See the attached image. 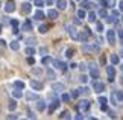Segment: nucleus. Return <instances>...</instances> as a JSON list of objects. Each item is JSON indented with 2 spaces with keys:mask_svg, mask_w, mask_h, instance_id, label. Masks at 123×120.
<instances>
[{
  "mask_svg": "<svg viewBox=\"0 0 123 120\" xmlns=\"http://www.w3.org/2000/svg\"><path fill=\"white\" fill-rule=\"evenodd\" d=\"M56 6H58V9L62 11V9L67 8V2H65V0H56Z\"/></svg>",
  "mask_w": 123,
  "mask_h": 120,
  "instance_id": "11",
  "label": "nucleus"
},
{
  "mask_svg": "<svg viewBox=\"0 0 123 120\" xmlns=\"http://www.w3.org/2000/svg\"><path fill=\"white\" fill-rule=\"evenodd\" d=\"M35 43H37V41H35V38H34V37H29V38H26V44H29V46H34Z\"/></svg>",
  "mask_w": 123,
  "mask_h": 120,
  "instance_id": "26",
  "label": "nucleus"
},
{
  "mask_svg": "<svg viewBox=\"0 0 123 120\" xmlns=\"http://www.w3.org/2000/svg\"><path fill=\"white\" fill-rule=\"evenodd\" d=\"M14 87L23 90V88H25V82H21V81H15V82H14Z\"/></svg>",
  "mask_w": 123,
  "mask_h": 120,
  "instance_id": "22",
  "label": "nucleus"
},
{
  "mask_svg": "<svg viewBox=\"0 0 123 120\" xmlns=\"http://www.w3.org/2000/svg\"><path fill=\"white\" fill-rule=\"evenodd\" d=\"M78 2H82V0H78Z\"/></svg>",
  "mask_w": 123,
  "mask_h": 120,
  "instance_id": "58",
  "label": "nucleus"
},
{
  "mask_svg": "<svg viewBox=\"0 0 123 120\" xmlns=\"http://www.w3.org/2000/svg\"><path fill=\"white\" fill-rule=\"evenodd\" d=\"M106 73H108V81L110 82H114V75H116V69L112 65L106 67Z\"/></svg>",
  "mask_w": 123,
  "mask_h": 120,
  "instance_id": "2",
  "label": "nucleus"
},
{
  "mask_svg": "<svg viewBox=\"0 0 123 120\" xmlns=\"http://www.w3.org/2000/svg\"><path fill=\"white\" fill-rule=\"evenodd\" d=\"M79 93H84V94H87V93H88V88H87V87H84V88H81V90H79Z\"/></svg>",
  "mask_w": 123,
  "mask_h": 120,
  "instance_id": "46",
  "label": "nucleus"
},
{
  "mask_svg": "<svg viewBox=\"0 0 123 120\" xmlns=\"http://www.w3.org/2000/svg\"><path fill=\"white\" fill-rule=\"evenodd\" d=\"M50 61H52V58H50V56H44V58H43V64H44V65H47Z\"/></svg>",
  "mask_w": 123,
  "mask_h": 120,
  "instance_id": "33",
  "label": "nucleus"
},
{
  "mask_svg": "<svg viewBox=\"0 0 123 120\" xmlns=\"http://www.w3.org/2000/svg\"><path fill=\"white\" fill-rule=\"evenodd\" d=\"M40 53L41 55H46L47 53V49H46V47H40Z\"/></svg>",
  "mask_w": 123,
  "mask_h": 120,
  "instance_id": "42",
  "label": "nucleus"
},
{
  "mask_svg": "<svg viewBox=\"0 0 123 120\" xmlns=\"http://www.w3.org/2000/svg\"><path fill=\"white\" fill-rule=\"evenodd\" d=\"M26 99L27 100H37V99H38V96H37L35 93H27L26 94Z\"/></svg>",
  "mask_w": 123,
  "mask_h": 120,
  "instance_id": "21",
  "label": "nucleus"
},
{
  "mask_svg": "<svg viewBox=\"0 0 123 120\" xmlns=\"http://www.w3.org/2000/svg\"><path fill=\"white\" fill-rule=\"evenodd\" d=\"M99 103H100V105L106 103V97H99Z\"/></svg>",
  "mask_w": 123,
  "mask_h": 120,
  "instance_id": "44",
  "label": "nucleus"
},
{
  "mask_svg": "<svg viewBox=\"0 0 123 120\" xmlns=\"http://www.w3.org/2000/svg\"><path fill=\"white\" fill-rule=\"evenodd\" d=\"M17 108V100H9V102H8V109H9V111H14V109H15Z\"/></svg>",
  "mask_w": 123,
  "mask_h": 120,
  "instance_id": "15",
  "label": "nucleus"
},
{
  "mask_svg": "<svg viewBox=\"0 0 123 120\" xmlns=\"http://www.w3.org/2000/svg\"><path fill=\"white\" fill-rule=\"evenodd\" d=\"M12 96H14V99H20L21 96H23V93H21V90H20V88H17V90H14V91H12Z\"/></svg>",
  "mask_w": 123,
  "mask_h": 120,
  "instance_id": "17",
  "label": "nucleus"
},
{
  "mask_svg": "<svg viewBox=\"0 0 123 120\" xmlns=\"http://www.w3.org/2000/svg\"><path fill=\"white\" fill-rule=\"evenodd\" d=\"M90 75H91V78H94V79L99 78V70H97V67H96L94 62H90Z\"/></svg>",
  "mask_w": 123,
  "mask_h": 120,
  "instance_id": "1",
  "label": "nucleus"
},
{
  "mask_svg": "<svg viewBox=\"0 0 123 120\" xmlns=\"http://www.w3.org/2000/svg\"><path fill=\"white\" fill-rule=\"evenodd\" d=\"M61 99H62V102H68V100H70V94H65V93H64Z\"/></svg>",
  "mask_w": 123,
  "mask_h": 120,
  "instance_id": "35",
  "label": "nucleus"
},
{
  "mask_svg": "<svg viewBox=\"0 0 123 120\" xmlns=\"http://www.w3.org/2000/svg\"><path fill=\"white\" fill-rule=\"evenodd\" d=\"M27 62H29L31 65H34V64H35V59L32 58V56H29V58H27Z\"/></svg>",
  "mask_w": 123,
  "mask_h": 120,
  "instance_id": "43",
  "label": "nucleus"
},
{
  "mask_svg": "<svg viewBox=\"0 0 123 120\" xmlns=\"http://www.w3.org/2000/svg\"><path fill=\"white\" fill-rule=\"evenodd\" d=\"M73 53H74V50H73V49H67V52H65V56H67V58H72Z\"/></svg>",
  "mask_w": 123,
  "mask_h": 120,
  "instance_id": "31",
  "label": "nucleus"
},
{
  "mask_svg": "<svg viewBox=\"0 0 123 120\" xmlns=\"http://www.w3.org/2000/svg\"><path fill=\"white\" fill-rule=\"evenodd\" d=\"M88 37H90V33L85 31V32H82V33H81V35H78V40H81L82 43H85V41L88 40Z\"/></svg>",
  "mask_w": 123,
  "mask_h": 120,
  "instance_id": "14",
  "label": "nucleus"
},
{
  "mask_svg": "<svg viewBox=\"0 0 123 120\" xmlns=\"http://www.w3.org/2000/svg\"><path fill=\"white\" fill-rule=\"evenodd\" d=\"M52 90L53 91H64L65 87H64V84H61V82H55L53 85H52Z\"/></svg>",
  "mask_w": 123,
  "mask_h": 120,
  "instance_id": "8",
  "label": "nucleus"
},
{
  "mask_svg": "<svg viewBox=\"0 0 123 120\" xmlns=\"http://www.w3.org/2000/svg\"><path fill=\"white\" fill-rule=\"evenodd\" d=\"M122 21H123V17H122Z\"/></svg>",
  "mask_w": 123,
  "mask_h": 120,
  "instance_id": "59",
  "label": "nucleus"
},
{
  "mask_svg": "<svg viewBox=\"0 0 123 120\" xmlns=\"http://www.w3.org/2000/svg\"><path fill=\"white\" fill-rule=\"evenodd\" d=\"M106 40H108L110 44H114L116 43V32L114 31H108L106 32Z\"/></svg>",
  "mask_w": 123,
  "mask_h": 120,
  "instance_id": "3",
  "label": "nucleus"
},
{
  "mask_svg": "<svg viewBox=\"0 0 123 120\" xmlns=\"http://www.w3.org/2000/svg\"><path fill=\"white\" fill-rule=\"evenodd\" d=\"M96 27H97V31H99V32H102V31H103V25H102V23H97Z\"/></svg>",
  "mask_w": 123,
  "mask_h": 120,
  "instance_id": "40",
  "label": "nucleus"
},
{
  "mask_svg": "<svg viewBox=\"0 0 123 120\" xmlns=\"http://www.w3.org/2000/svg\"><path fill=\"white\" fill-rule=\"evenodd\" d=\"M88 21L90 23H94V21H96V14H94V12H90L88 14Z\"/></svg>",
  "mask_w": 123,
  "mask_h": 120,
  "instance_id": "25",
  "label": "nucleus"
},
{
  "mask_svg": "<svg viewBox=\"0 0 123 120\" xmlns=\"http://www.w3.org/2000/svg\"><path fill=\"white\" fill-rule=\"evenodd\" d=\"M11 25H12L14 27H17V26H18V21H17V20H12V21H11Z\"/></svg>",
  "mask_w": 123,
  "mask_h": 120,
  "instance_id": "49",
  "label": "nucleus"
},
{
  "mask_svg": "<svg viewBox=\"0 0 123 120\" xmlns=\"http://www.w3.org/2000/svg\"><path fill=\"white\" fill-rule=\"evenodd\" d=\"M38 31H40V33H46L47 31H49V26L43 25V26H40V27H38Z\"/></svg>",
  "mask_w": 123,
  "mask_h": 120,
  "instance_id": "29",
  "label": "nucleus"
},
{
  "mask_svg": "<svg viewBox=\"0 0 123 120\" xmlns=\"http://www.w3.org/2000/svg\"><path fill=\"white\" fill-rule=\"evenodd\" d=\"M35 117H37V116H35L32 111H27V119H35Z\"/></svg>",
  "mask_w": 123,
  "mask_h": 120,
  "instance_id": "39",
  "label": "nucleus"
},
{
  "mask_svg": "<svg viewBox=\"0 0 123 120\" xmlns=\"http://www.w3.org/2000/svg\"><path fill=\"white\" fill-rule=\"evenodd\" d=\"M32 29V23L31 21H26L25 25H23V31H31Z\"/></svg>",
  "mask_w": 123,
  "mask_h": 120,
  "instance_id": "27",
  "label": "nucleus"
},
{
  "mask_svg": "<svg viewBox=\"0 0 123 120\" xmlns=\"http://www.w3.org/2000/svg\"><path fill=\"white\" fill-rule=\"evenodd\" d=\"M46 73H47V76H49V78H50V79H55V78H56V75H55V71H53V70H52V69H49V70H47V71H46Z\"/></svg>",
  "mask_w": 123,
  "mask_h": 120,
  "instance_id": "28",
  "label": "nucleus"
},
{
  "mask_svg": "<svg viewBox=\"0 0 123 120\" xmlns=\"http://www.w3.org/2000/svg\"><path fill=\"white\" fill-rule=\"evenodd\" d=\"M85 17H87L85 11H84V9H79V11H78V18H85Z\"/></svg>",
  "mask_w": 123,
  "mask_h": 120,
  "instance_id": "30",
  "label": "nucleus"
},
{
  "mask_svg": "<svg viewBox=\"0 0 123 120\" xmlns=\"http://www.w3.org/2000/svg\"><path fill=\"white\" fill-rule=\"evenodd\" d=\"M68 33H70V37H72L73 40H78V32H76V29H74L73 26L68 27Z\"/></svg>",
  "mask_w": 123,
  "mask_h": 120,
  "instance_id": "13",
  "label": "nucleus"
},
{
  "mask_svg": "<svg viewBox=\"0 0 123 120\" xmlns=\"http://www.w3.org/2000/svg\"><path fill=\"white\" fill-rule=\"evenodd\" d=\"M78 108L82 109V111H88V109H90V102H88V100H81L79 105H78Z\"/></svg>",
  "mask_w": 123,
  "mask_h": 120,
  "instance_id": "4",
  "label": "nucleus"
},
{
  "mask_svg": "<svg viewBox=\"0 0 123 120\" xmlns=\"http://www.w3.org/2000/svg\"><path fill=\"white\" fill-rule=\"evenodd\" d=\"M32 73H34V75H41L43 70L41 69H32Z\"/></svg>",
  "mask_w": 123,
  "mask_h": 120,
  "instance_id": "37",
  "label": "nucleus"
},
{
  "mask_svg": "<svg viewBox=\"0 0 123 120\" xmlns=\"http://www.w3.org/2000/svg\"><path fill=\"white\" fill-rule=\"evenodd\" d=\"M58 107H59V100H56V99H55L53 102H52V103L49 105V113L52 114V113H53V111H55V109L58 108Z\"/></svg>",
  "mask_w": 123,
  "mask_h": 120,
  "instance_id": "9",
  "label": "nucleus"
},
{
  "mask_svg": "<svg viewBox=\"0 0 123 120\" xmlns=\"http://www.w3.org/2000/svg\"><path fill=\"white\" fill-rule=\"evenodd\" d=\"M99 15H100V17H106V11H105V9H100V11H99Z\"/></svg>",
  "mask_w": 123,
  "mask_h": 120,
  "instance_id": "41",
  "label": "nucleus"
},
{
  "mask_svg": "<svg viewBox=\"0 0 123 120\" xmlns=\"http://www.w3.org/2000/svg\"><path fill=\"white\" fill-rule=\"evenodd\" d=\"M122 53H123V44H122Z\"/></svg>",
  "mask_w": 123,
  "mask_h": 120,
  "instance_id": "56",
  "label": "nucleus"
},
{
  "mask_svg": "<svg viewBox=\"0 0 123 120\" xmlns=\"http://www.w3.org/2000/svg\"><path fill=\"white\" fill-rule=\"evenodd\" d=\"M8 119L14 120V119H18V116H17V114H9V116H8Z\"/></svg>",
  "mask_w": 123,
  "mask_h": 120,
  "instance_id": "48",
  "label": "nucleus"
},
{
  "mask_svg": "<svg viewBox=\"0 0 123 120\" xmlns=\"http://www.w3.org/2000/svg\"><path fill=\"white\" fill-rule=\"evenodd\" d=\"M35 5L38 8H41V6H44V2H43V0H35Z\"/></svg>",
  "mask_w": 123,
  "mask_h": 120,
  "instance_id": "38",
  "label": "nucleus"
},
{
  "mask_svg": "<svg viewBox=\"0 0 123 120\" xmlns=\"http://www.w3.org/2000/svg\"><path fill=\"white\" fill-rule=\"evenodd\" d=\"M35 18H37V20H43V18H44V12L38 9V11L35 12Z\"/></svg>",
  "mask_w": 123,
  "mask_h": 120,
  "instance_id": "23",
  "label": "nucleus"
},
{
  "mask_svg": "<svg viewBox=\"0 0 123 120\" xmlns=\"http://www.w3.org/2000/svg\"><path fill=\"white\" fill-rule=\"evenodd\" d=\"M0 33H2V25H0Z\"/></svg>",
  "mask_w": 123,
  "mask_h": 120,
  "instance_id": "55",
  "label": "nucleus"
},
{
  "mask_svg": "<svg viewBox=\"0 0 123 120\" xmlns=\"http://www.w3.org/2000/svg\"><path fill=\"white\" fill-rule=\"evenodd\" d=\"M47 17H49V18H52V20L58 18V11H56V9H50V11L47 12Z\"/></svg>",
  "mask_w": 123,
  "mask_h": 120,
  "instance_id": "12",
  "label": "nucleus"
},
{
  "mask_svg": "<svg viewBox=\"0 0 123 120\" xmlns=\"http://www.w3.org/2000/svg\"><path fill=\"white\" fill-rule=\"evenodd\" d=\"M87 81H88V78H87V76H85V75H82V76H81V82H84V84H85V82H87Z\"/></svg>",
  "mask_w": 123,
  "mask_h": 120,
  "instance_id": "47",
  "label": "nucleus"
},
{
  "mask_svg": "<svg viewBox=\"0 0 123 120\" xmlns=\"http://www.w3.org/2000/svg\"><path fill=\"white\" fill-rule=\"evenodd\" d=\"M114 97L122 102V100H123V91H116V93H114Z\"/></svg>",
  "mask_w": 123,
  "mask_h": 120,
  "instance_id": "24",
  "label": "nucleus"
},
{
  "mask_svg": "<svg viewBox=\"0 0 123 120\" xmlns=\"http://www.w3.org/2000/svg\"><path fill=\"white\" fill-rule=\"evenodd\" d=\"M93 90L96 91V93H102V91L105 90V85H103L102 82H94L93 84Z\"/></svg>",
  "mask_w": 123,
  "mask_h": 120,
  "instance_id": "5",
  "label": "nucleus"
},
{
  "mask_svg": "<svg viewBox=\"0 0 123 120\" xmlns=\"http://www.w3.org/2000/svg\"><path fill=\"white\" fill-rule=\"evenodd\" d=\"M59 117L61 119H70V114H68V111H64V113H61Z\"/></svg>",
  "mask_w": 123,
  "mask_h": 120,
  "instance_id": "34",
  "label": "nucleus"
},
{
  "mask_svg": "<svg viewBox=\"0 0 123 120\" xmlns=\"http://www.w3.org/2000/svg\"><path fill=\"white\" fill-rule=\"evenodd\" d=\"M79 69H81V71H85V70H87V64H84V62H82V64L79 65Z\"/></svg>",
  "mask_w": 123,
  "mask_h": 120,
  "instance_id": "45",
  "label": "nucleus"
},
{
  "mask_svg": "<svg viewBox=\"0 0 123 120\" xmlns=\"http://www.w3.org/2000/svg\"><path fill=\"white\" fill-rule=\"evenodd\" d=\"M100 108H102V111H106V109H108V107H106V103H103V105H100Z\"/></svg>",
  "mask_w": 123,
  "mask_h": 120,
  "instance_id": "50",
  "label": "nucleus"
},
{
  "mask_svg": "<svg viewBox=\"0 0 123 120\" xmlns=\"http://www.w3.org/2000/svg\"><path fill=\"white\" fill-rule=\"evenodd\" d=\"M79 94H81V93H79V90H73V91H72V96H70V97H78Z\"/></svg>",
  "mask_w": 123,
  "mask_h": 120,
  "instance_id": "36",
  "label": "nucleus"
},
{
  "mask_svg": "<svg viewBox=\"0 0 123 120\" xmlns=\"http://www.w3.org/2000/svg\"><path fill=\"white\" fill-rule=\"evenodd\" d=\"M5 11H6L8 14H11V12H14V11H15V5H14V2H12V0H9V2H8V5L5 6Z\"/></svg>",
  "mask_w": 123,
  "mask_h": 120,
  "instance_id": "7",
  "label": "nucleus"
},
{
  "mask_svg": "<svg viewBox=\"0 0 123 120\" xmlns=\"http://www.w3.org/2000/svg\"><path fill=\"white\" fill-rule=\"evenodd\" d=\"M0 44H2V46L5 47V46H6V41H5V40H0Z\"/></svg>",
  "mask_w": 123,
  "mask_h": 120,
  "instance_id": "52",
  "label": "nucleus"
},
{
  "mask_svg": "<svg viewBox=\"0 0 123 120\" xmlns=\"http://www.w3.org/2000/svg\"><path fill=\"white\" fill-rule=\"evenodd\" d=\"M37 109H38V111H44V109H46V103L43 102V100H38V102H37Z\"/></svg>",
  "mask_w": 123,
  "mask_h": 120,
  "instance_id": "18",
  "label": "nucleus"
},
{
  "mask_svg": "<svg viewBox=\"0 0 123 120\" xmlns=\"http://www.w3.org/2000/svg\"><path fill=\"white\" fill-rule=\"evenodd\" d=\"M119 8H120V11H123V0L120 2V5H119Z\"/></svg>",
  "mask_w": 123,
  "mask_h": 120,
  "instance_id": "53",
  "label": "nucleus"
},
{
  "mask_svg": "<svg viewBox=\"0 0 123 120\" xmlns=\"http://www.w3.org/2000/svg\"><path fill=\"white\" fill-rule=\"evenodd\" d=\"M119 37H120L122 40H123V29H120V31H119Z\"/></svg>",
  "mask_w": 123,
  "mask_h": 120,
  "instance_id": "51",
  "label": "nucleus"
},
{
  "mask_svg": "<svg viewBox=\"0 0 123 120\" xmlns=\"http://www.w3.org/2000/svg\"><path fill=\"white\" fill-rule=\"evenodd\" d=\"M31 87L34 90H37V91H40V90H43V84L38 82V81H35V79H32L31 81Z\"/></svg>",
  "mask_w": 123,
  "mask_h": 120,
  "instance_id": "6",
  "label": "nucleus"
},
{
  "mask_svg": "<svg viewBox=\"0 0 123 120\" xmlns=\"http://www.w3.org/2000/svg\"><path fill=\"white\" fill-rule=\"evenodd\" d=\"M122 71H123V65H122Z\"/></svg>",
  "mask_w": 123,
  "mask_h": 120,
  "instance_id": "57",
  "label": "nucleus"
},
{
  "mask_svg": "<svg viewBox=\"0 0 123 120\" xmlns=\"http://www.w3.org/2000/svg\"><path fill=\"white\" fill-rule=\"evenodd\" d=\"M111 62H112V64H117V62H119V56H117V55H111Z\"/></svg>",
  "mask_w": 123,
  "mask_h": 120,
  "instance_id": "32",
  "label": "nucleus"
},
{
  "mask_svg": "<svg viewBox=\"0 0 123 120\" xmlns=\"http://www.w3.org/2000/svg\"><path fill=\"white\" fill-rule=\"evenodd\" d=\"M9 47H11V49H12L14 52H17L18 49H20V43H17V41H12L11 44H9Z\"/></svg>",
  "mask_w": 123,
  "mask_h": 120,
  "instance_id": "19",
  "label": "nucleus"
},
{
  "mask_svg": "<svg viewBox=\"0 0 123 120\" xmlns=\"http://www.w3.org/2000/svg\"><path fill=\"white\" fill-rule=\"evenodd\" d=\"M53 65L58 67V69H61L62 71H65V69H67V65H65L64 62H59V61H53Z\"/></svg>",
  "mask_w": 123,
  "mask_h": 120,
  "instance_id": "16",
  "label": "nucleus"
},
{
  "mask_svg": "<svg viewBox=\"0 0 123 120\" xmlns=\"http://www.w3.org/2000/svg\"><path fill=\"white\" fill-rule=\"evenodd\" d=\"M31 9H32V6H31V3H29V2H25V3L21 5V11L25 12V14L31 12Z\"/></svg>",
  "mask_w": 123,
  "mask_h": 120,
  "instance_id": "10",
  "label": "nucleus"
},
{
  "mask_svg": "<svg viewBox=\"0 0 123 120\" xmlns=\"http://www.w3.org/2000/svg\"><path fill=\"white\" fill-rule=\"evenodd\" d=\"M53 2H55V0H47V3H49V5H52Z\"/></svg>",
  "mask_w": 123,
  "mask_h": 120,
  "instance_id": "54",
  "label": "nucleus"
},
{
  "mask_svg": "<svg viewBox=\"0 0 123 120\" xmlns=\"http://www.w3.org/2000/svg\"><path fill=\"white\" fill-rule=\"evenodd\" d=\"M25 53L27 55V56H32V55H34L35 53V49H34V47H26V50H25Z\"/></svg>",
  "mask_w": 123,
  "mask_h": 120,
  "instance_id": "20",
  "label": "nucleus"
}]
</instances>
